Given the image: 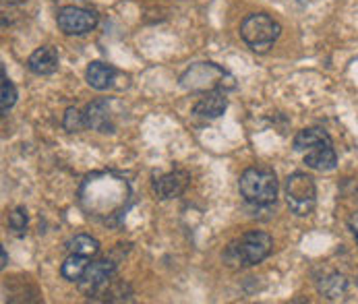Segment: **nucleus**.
<instances>
[{"mask_svg": "<svg viewBox=\"0 0 358 304\" xmlns=\"http://www.w3.org/2000/svg\"><path fill=\"white\" fill-rule=\"evenodd\" d=\"M8 230L15 234V236H23L27 232V211L17 207L15 211H10L8 215Z\"/></svg>", "mask_w": 358, "mask_h": 304, "instance_id": "21", "label": "nucleus"}, {"mask_svg": "<svg viewBox=\"0 0 358 304\" xmlns=\"http://www.w3.org/2000/svg\"><path fill=\"white\" fill-rule=\"evenodd\" d=\"M58 29L66 36H85L96 29L98 15L83 6H64L56 17Z\"/></svg>", "mask_w": 358, "mask_h": 304, "instance_id": "7", "label": "nucleus"}, {"mask_svg": "<svg viewBox=\"0 0 358 304\" xmlns=\"http://www.w3.org/2000/svg\"><path fill=\"white\" fill-rule=\"evenodd\" d=\"M348 228H350V232H352V236H355V240H357V245H358V211L350 215V219H348Z\"/></svg>", "mask_w": 358, "mask_h": 304, "instance_id": "22", "label": "nucleus"}, {"mask_svg": "<svg viewBox=\"0 0 358 304\" xmlns=\"http://www.w3.org/2000/svg\"><path fill=\"white\" fill-rule=\"evenodd\" d=\"M27 66L36 75H52L58 68V52L52 46H42L29 56Z\"/></svg>", "mask_w": 358, "mask_h": 304, "instance_id": "13", "label": "nucleus"}, {"mask_svg": "<svg viewBox=\"0 0 358 304\" xmlns=\"http://www.w3.org/2000/svg\"><path fill=\"white\" fill-rule=\"evenodd\" d=\"M62 126L66 133H81L83 129H87L85 112H81L77 108H66L64 118H62Z\"/></svg>", "mask_w": 358, "mask_h": 304, "instance_id": "19", "label": "nucleus"}, {"mask_svg": "<svg viewBox=\"0 0 358 304\" xmlns=\"http://www.w3.org/2000/svg\"><path fill=\"white\" fill-rule=\"evenodd\" d=\"M238 191L243 195V199L257 207H265L271 205L278 199V178L273 170L267 168H249L243 172L241 180H238Z\"/></svg>", "mask_w": 358, "mask_h": 304, "instance_id": "4", "label": "nucleus"}, {"mask_svg": "<svg viewBox=\"0 0 358 304\" xmlns=\"http://www.w3.org/2000/svg\"><path fill=\"white\" fill-rule=\"evenodd\" d=\"M180 85L187 92L207 94V92H228L234 89V77L213 62H197L185 71Z\"/></svg>", "mask_w": 358, "mask_h": 304, "instance_id": "3", "label": "nucleus"}, {"mask_svg": "<svg viewBox=\"0 0 358 304\" xmlns=\"http://www.w3.org/2000/svg\"><path fill=\"white\" fill-rule=\"evenodd\" d=\"M317 290L327 298V301H342L348 292V280L338 273V271H331L327 275H323L319 282H317Z\"/></svg>", "mask_w": 358, "mask_h": 304, "instance_id": "14", "label": "nucleus"}, {"mask_svg": "<svg viewBox=\"0 0 358 304\" xmlns=\"http://www.w3.org/2000/svg\"><path fill=\"white\" fill-rule=\"evenodd\" d=\"M85 120H87V129H94L98 133H114L116 131L114 116L110 112V103L106 100L92 101L85 108Z\"/></svg>", "mask_w": 358, "mask_h": 304, "instance_id": "9", "label": "nucleus"}, {"mask_svg": "<svg viewBox=\"0 0 358 304\" xmlns=\"http://www.w3.org/2000/svg\"><path fill=\"white\" fill-rule=\"evenodd\" d=\"M116 273V263L110 259H102V261H94L90 263L87 271L83 273V277L77 282L81 292L90 298L102 296V292L110 286L112 277Z\"/></svg>", "mask_w": 358, "mask_h": 304, "instance_id": "8", "label": "nucleus"}, {"mask_svg": "<svg viewBox=\"0 0 358 304\" xmlns=\"http://www.w3.org/2000/svg\"><path fill=\"white\" fill-rule=\"evenodd\" d=\"M226 108H228L226 92H207L201 96V100L193 106V114L213 120V118H220L226 112Z\"/></svg>", "mask_w": 358, "mask_h": 304, "instance_id": "11", "label": "nucleus"}, {"mask_svg": "<svg viewBox=\"0 0 358 304\" xmlns=\"http://www.w3.org/2000/svg\"><path fill=\"white\" fill-rule=\"evenodd\" d=\"M6 263H8V259H6V249H2V263H0V267L4 269V267H6Z\"/></svg>", "mask_w": 358, "mask_h": 304, "instance_id": "23", "label": "nucleus"}, {"mask_svg": "<svg viewBox=\"0 0 358 304\" xmlns=\"http://www.w3.org/2000/svg\"><path fill=\"white\" fill-rule=\"evenodd\" d=\"M69 253H77V254H85V256H96L100 253V243L90 236V234H77L69 240L66 245Z\"/></svg>", "mask_w": 358, "mask_h": 304, "instance_id": "18", "label": "nucleus"}, {"mask_svg": "<svg viewBox=\"0 0 358 304\" xmlns=\"http://www.w3.org/2000/svg\"><path fill=\"white\" fill-rule=\"evenodd\" d=\"M305 164L310 170L317 172H329L336 168L338 164V155L334 152V145H323V147H315L310 152L305 153Z\"/></svg>", "mask_w": 358, "mask_h": 304, "instance_id": "16", "label": "nucleus"}, {"mask_svg": "<svg viewBox=\"0 0 358 304\" xmlns=\"http://www.w3.org/2000/svg\"><path fill=\"white\" fill-rule=\"evenodd\" d=\"M4 2H8V4H21V2H27V0H4Z\"/></svg>", "mask_w": 358, "mask_h": 304, "instance_id": "24", "label": "nucleus"}, {"mask_svg": "<svg viewBox=\"0 0 358 304\" xmlns=\"http://www.w3.org/2000/svg\"><path fill=\"white\" fill-rule=\"evenodd\" d=\"M286 201L294 215L307 217L313 213L317 203V187L315 180L305 172H294L286 178Z\"/></svg>", "mask_w": 358, "mask_h": 304, "instance_id": "6", "label": "nucleus"}, {"mask_svg": "<svg viewBox=\"0 0 358 304\" xmlns=\"http://www.w3.org/2000/svg\"><path fill=\"white\" fill-rule=\"evenodd\" d=\"M189 176L185 172H170L159 176L154 182V193L157 199L166 201V199H174L178 195H182V191L187 189Z\"/></svg>", "mask_w": 358, "mask_h": 304, "instance_id": "10", "label": "nucleus"}, {"mask_svg": "<svg viewBox=\"0 0 358 304\" xmlns=\"http://www.w3.org/2000/svg\"><path fill=\"white\" fill-rule=\"evenodd\" d=\"M2 71V85H0V110H2V114H6L13 106H15V101H17V89H15V85H13V81L6 77V73H4V66L0 68Z\"/></svg>", "mask_w": 358, "mask_h": 304, "instance_id": "20", "label": "nucleus"}, {"mask_svg": "<svg viewBox=\"0 0 358 304\" xmlns=\"http://www.w3.org/2000/svg\"><path fill=\"white\" fill-rule=\"evenodd\" d=\"M114 77H116V68L112 64H106V62H92L85 71V79L87 83L98 89V92H103V89H110L112 83H114Z\"/></svg>", "mask_w": 358, "mask_h": 304, "instance_id": "15", "label": "nucleus"}, {"mask_svg": "<svg viewBox=\"0 0 358 304\" xmlns=\"http://www.w3.org/2000/svg\"><path fill=\"white\" fill-rule=\"evenodd\" d=\"M323 145H334V143H331L329 133L319 129V126H308V129L299 131V135L292 141L294 152L299 153H307L310 150H315V147H323Z\"/></svg>", "mask_w": 358, "mask_h": 304, "instance_id": "12", "label": "nucleus"}, {"mask_svg": "<svg viewBox=\"0 0 358 304\" xmlns=\"http://www.w3.org/2000/svg\"><path fill=\"white\" fill-rule=\"evenodd\" d=\"M90 263H92V256L71 253L64 259V263L60 267V273H62V277L66 282H79L83 277V273L87 271Z\"/></svg>", "mask_w": 358, "mask_h": 304, "instance_id": "17", "label": "nucleus"}, {"mask_svg": "<svg viewBox=\"0 0 358 304\" xmlns=\"http://www.w3.org/2000/svg\"><path fill=\"white\" fill-rule=\"evenodd\" d=\"M282 34V27L280 23L265 15V13H255V15H249L243 23H241V38L243 42L251 48L253 52H267L280 38Z\"/></svg>", "mask_w": 358, "mask_h": 304, "instance_id": "5", "label": "nucleus"}, {"mask_svg": "<svg viewBox=\"0 0 358 304\" xmlns=\"http://www.w3.org/2000/svg\"><path fill=\"white\" fill-rule=\"evenodd\" d=\"M129 184L127 180L114 174H94L90 176L79 193V201L87 215H94L102 222H108L127 207L129 201Z\"/></svg>", "mask_w": 358, "mask_h": 304, "instance_id": "1", "label": "nucleus"}, {"mask_svg": "<svg viewBox=\"0 0 358 304\" xmlns=\"http://www.w3.org/2000/svg\"><path fill=\"white\" fill-rule=\"evenodd\" d=\"M273 251V238L267 232L251 230L224 251V263L230 267H253Z\"/></svg>", "mask_w": 358, "mask_h": 304, "instance_id": "2", "label": "nucleus"}]
</instances>
